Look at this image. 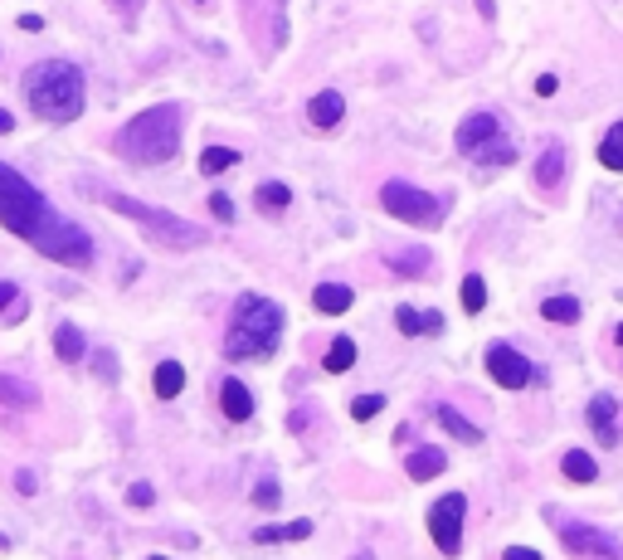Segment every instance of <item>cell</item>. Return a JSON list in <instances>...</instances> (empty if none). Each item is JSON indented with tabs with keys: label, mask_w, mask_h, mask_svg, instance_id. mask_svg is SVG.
Listing matches in <instances>:
<instances>
[{
	"label": "cell",
	"mask_w": 623,
	"mask_h": 560,
	"mask_svg": "<svg viewBox=\"0 0 623 560\" xmlns=\"http://www.w3.org/2000/svg\"><path fill=\"white\" fill-rule=\"evenodd\" d=\"M0 224H5L10 234H20V239H30L44 258H54V264H68V268L93 264L88 230L64 220V214H54L50 200L5 161H0Z\"/></svg>",
	"instance_id": "1"
},
{
	"label": "cell",
	"mask_w": 623,
	"mask_h": 560,
	"mask_svg": "<svg viewBox=\"0 0 623 560\" xmlns=\"http://www.w3.org/2000/svg\"><path fill=\"white\" fill-rule=\"evenodd\" d=\"M25 98L34 117H44V122H74L88 93H83V74L68 59H44V64L25 68Z\"/></svg>",
	"instance_id": "2"
},
{
	"label": "cell",
	"mask_w": 623,
	"mask_h": 560,
	"mask_svg": "<svg viewBox=\"0 0 623 560\" xmlns=\"http://www.w3.org/2000/svg\"><path fill=\"white\" fill-rule=\"evenodd\" d=\"M283 341V307L258 293H244L230 312V331H224V356L230 361H254V356H273Z\"/></svg>",
	"instance_id": "3"
},
{
	"label": "cell",
	"mask_w": 623,
	"mask_h": 560,
	"mask_svg": "<svg viewBox=\"0 0 623 560\" xmlns=\"http://www.w3.org/2000/svg\"><path fill=\"white\" fill-rule=\"evenodd\" d=\"M117 151L131 161H171L176 151H181V107L176 103H161V107H147V113H137L131 122L122 127V137H117Z\"/></svg>",
	"instance_id": "4"
},
{
	"label": "cell",
	"mask_w": 623,
	"mask_h": 560,
	"mask_svg": "<svg viewBox=\"0 0 623 560\" xmlns=\"http://www.w3.org/2000/svg\"><path fill=\"white\" fill-rule=\"evenodd\" d=\"M103 200H107V210L137 220L141 230H147L156 244H166V248H200L205 244V230H200V224L176 220V214H166V210H151V205H141V200L122 195V190H103Z\"/></svg>",
	"instance_id": "5"
},
{
	"label": "cell",
	"mask_w": 623,
	"mask_h": 560,
	"mask_svg": "<svg viewBox=\"0 0 623 560\" xmlns=\"http://www.w3.org/2000/svg\"><path fill=\"white\" fill-rule=\"evenodd\" d=\"M380 205H385L394 220L414 224V230H434V224H443V200L429 195V190H419V185H404V181L380 185Z\"/></svg>",
	"instance_id": "6"
},
{
	"label": "cell",
	"mask_w": 623,
	"mask_h": 560,
	"mask_svg": "<svg viewBox=\"0 0 623 560\" xmlns=\"http://www.w3.org/2000/svg\"><path fill=\"white\" fill-rule=\"evenodd\" d=\"M463 517H467V497L463 492H443L434 507H429V536L443 555L463 551Z\"/></svg>",
	"instance_id": "7"
},
{
	"label": "cell",
	"mask_w": 623,
	"mask_h": 560,
	"mask_svg": "<svg viewBox=\"0 0 623 560\" xmlns=\"http://www.w3.org/2000/svg\"><path fill=\"white\" fill-rule=\"evenodd\" d=\"M560 541L574 560H623L618 541L609 536L604 527H590V521H555Z\"/></svg>",
	"instance_id": "8"
},
{
	"label": "cell",
	"mask_w": 623,
	"mask_h": 560,
	"mask_svg": "<svg viewBox=\"0 0 623 560\" xmlns=\"http://www.w3.org/2000/svg\"><path fill=\"white\" fill-rule=\"evenodd\" d=\"M487 375L497 380L501 390H521V385H531V361L517 351V347H507V341H492L487 347Z\"/></svg>",
	"instance_id": "9"
},
{
	"label": "cell",
	"mask_w": 623,
	"mask_h": 560,
	"mask_svg": "<svg viewBox=\"0 0 623 560\" xmlns=\"http://www.w3.org/2000/svg\"><path fill=\"white\" fill-rule=\"evenodd\" d=\"M507 132H501V122L492 113H473V117H463V127H458V151L463 157H483L487 147H492V141H501Z\"/></svg>",
	"instance_id": "10"
},
{
	"label": "cell",
	"mask_w": 623,
	"mask_h": 560,
	"mask_svg": "<svg viewBox=\"0 0 623 560\" xmlns=\"http://www.w3.org/2000/svg\"><path fill=\"white\" fill-rule=\"evenodd\" d=\"M614 414H618V400H614V395H594V400H590V424H594V434L604 438L609 448H614L618 438H623V429L614 424Z\"/></svg>",
	"instance_id": "11"
},
{
	"label": "cell",
	"mask_w": 623,
	"mask_h": 560,
	"mask_svg": "<svg viewBox=\"0 0 623 560\" xmlns=\"http://www.w3.org/2000/svg\"><path fill=\"white\" fill-rule=\"evenodd\" d=\"M307 117H312V127H321V132H331V127L346 117V98L337 88H321L317 98H312V107H307Z\"/></svg>",
	"instance_id": "12"
},
{
	"label": "cell",
	"mask_w": 623,
	"mask_h": 560,
	"mask_svg": "<svg viewBox=\"0 0 623 560\" xmlns=\"http://www.w3.org/2000/svg\"><path fill=\"white\" fill-rule=\"evenodd\" d=\"M565 166H570L565 147H560V141H550L541 157H536V185H541V190H555L560 181H565Z\"/></svg>",
	"instance_id": "13"
},
{
	"label": "cell",
	"mask_w": 623,
	"mask_h": 560,
	"mask_svg": "<svg viewBox=\"0 0 623 560\" xmlns=\"http://www.w3.org/2000/svg\"><path fill=\"white\" fill-rule=\"evenodd\" d=\"M443 468H448V458H443V448H434V444L414 448V454L404 458V473H410L414 483H429V478H438Z\"/></svg>",
	"instance_id": "14"
},
{
	"label": "cell",
	"mask_w": 623,
	"mask_h": 560,
	"mask_svg": "<svg viewBox=\"0 0 623 560\" xmlns=\"http://www.w3.org/2000/svg\"><path fill=\"white\" fill-rule=\"evenodd\" d=\"M220 410L230 414L234 424L254 420V395H248V385H239V380H224V385H220Z\"/></svg>",
	"instance_id": "15"
},
{
	"label": "cell",
	"mask_w": 623,
	"mask_h": 560,
	"mask_svg": "<svg viewBox=\"0 0 623 560\" xmlns=\"http://www.w3.org/2000/svg\"><path fill=\"white\" fill-rule=\"evenodd\" d=\"M0 404H5V410H34V404H40V390L20 375H0Z\"/></svg>",
	"instance_id": "16"
},
{
	"label": "cell",
	"mask_w": 623,
	"mask_h": 560,
	"mask_svg": "<svg viewBox=\"0 0 623 560\" xmlns=\"http://www.w3.org/2000/svg\"><path fill=\"white\" fill-rule=\"evenodd\" d=\"M394 327L404 331V337H438L443 331V317L438 312H414V307H400V312H394Z\"/></svg>",
	"instance_id": "17"
},
{
	"label": "cell",
	"mask_w": 623,
	"mask_h": 560,
	"mask_svg": "<svg viewBox=\"0 0 623 560\" xmlns=\"http://www.w3.org/2000/svg\"><path fill=\"white\" fill-rule=\"evenodd\" d=\"M54 351H59V361H68V366H78L83 356H88V341H83V331L74 321H64V327L54 331Z\"/></svg>",
	"instance_id": "18"
},
{
	"label": "cell",
	"mask_w": 623,
	"mask_h": 560,
	"mask_svg": "<svg viewBox=\"0 0 623 560\" xmlns=\"http://www.w3.org/2000/svg\"><path fill=\"white\" fill-rule=\"evenodd\" d=\"M351 288H346V283H321L317 293H312V303H317V312H327V317H341L346 307H351Z\"/></svg>",
	"instance_id": "19"
},
{
	"label": "cell",
	"mask_w": 623,
	"mask_h": 560,
	"mask_svg": "<svg viewBox=\"0 0 623 560\" xmlns=\"http://www.w3.org/2000/svg\"><path fill=\"white\" fill-rule=\"evenodd\" d=\"M151 385H156V400H176L185 390L181 361H161V366H156V375H151Z\"/></svg>",
	"instance_id": "20"
},
{
	"label": "cell",
	"mask_w": 623,
	"mask_h": 560,
	"mask_svg": "<svg viewBox=\"0 0 623 560\" xmlns=\"http://www.w3.org/2000/svg\"><path fill=\"white\" fill-rule=\"evenodd\" d=\"M560 473H565L570 483H594L599 478V463H594V454H584V448H570L565 458H560Z\"/></svg>",
	"instance_id": "21"
},
{
	"label": "cell",
	"mask_w": 623,
	"mask_h": 560,
	"mask_svg": "<svg viewBox=\"0 0 623 560\" xmlns=\"http://www.w3.org/2000/svg\"><path fill=\"white\" fill-rule=\"evenodd\" d=\"M25 312H30L25 293H20L15 283L0 278V321H5V327H15V321H25Z\"/></svg>",
	"instance_id": "22"
},
{
	"label": "cell",
	"mask_w": 623,
	"mask_h": 560,
	"mask_svg": "<svg viewBox=\"0 0 623 560\" xmlns=\"http://www.w3.org/2000/svg\"><path fill=\"white\" fill-rule=\"evenodd\" d=\"M438 424L448 429L453 438H463V444H483V429H477V424H467L463 414L453 410V404H438Z\"/></svg>",
	"instance_id": "23"
},
{
	"label": "cell",
	"mask_w": 623,
	"mask_h": 560,
	"mask_svg": "<svg viewBox=\"0 0 623 560\" xmlns=\"http://www.w3.org/2000/svg\"><path fill=\"white\" fill-rule=\"evenodd\" d=\"M287 200H293V190H287L283 181H263V185L254 190V205H258L263 214H283Z\"/></svg>",
	"instance_id": "24"
},
{
	"label": "cell",
	"mask_w": 623,
	"mask_h": 560,
	"mask_svg": "<svg viewBox=\"0 0 623 560\" xmlns=\"http://www.w3.org/2000/svg\"><path fill=\"white\" fill-rule=\"evenodd\" d=\"M385 264L394 273H404V278H419V273H429V248H404V254H385Z\"/></svg>",
	"instance_id": "25"
},
{
	"label": "cell",
	"mask_w": 623,
	"mask_h": 560,
	"mask_svg": "<svg viewBox=\"0 0 623 560\" xmlns=\"http://www.w3.org/2000/svg\"><path fill=\"white\" fill-rule=\"evenodd\" d=\"M302 536H312V521H287V527H258L254 541L258 546H273V541H302Z\"/></svg>",
	"instance_id": "26"
},
{
	"label": "cell",
	"mask_w": 623,
	"mask_h": 560,
	"mask_svg": "<svg viewBox=\"0 0 623 560\" xmlns=\"http://www.w3.org/2000/svg\"><path fill=\"white\" fill-rule=\"evenodd\" d=\"M541 317L555 321V327H570V321H580V303H574V297H546Z\"/></svg>",
	"instance_id": "27"
},
{
	"label": "cell",
	"mask_w": 623,
	"mask_h": 560,
	"mask_svg": "<svg viewBox=\"0 0 623 560\" xmlns=\"http://www.w3.org/2000/svg\"><path fill=\"white\" fill-rule=\"evenodd\" d=\"M321 366H327L331 375L351 371V366H356V341H351V337H337V341L327 347V361H321Z\"/></svg>",
	"instance_id": "28"
},
{
	"label": "cell",
	"mask_w": 623,
	"mask_h": 560,
	"mask_svg": "<svg viewBox=\"0 0 623 560\" xmlns=\"http://www.w3.org/2000/svg\"><path fill=\"white\" fill-rule=\"evenodd\" d=\"M599 161H604L609 171H623V122H614L604 132V141H599Z\"/></svg>",
	"instance_id": "29"
},
{
	"label": "cell",
	"mask_w": 623,
	"mask_h": 560,
	"mask_svg": "<svg viewBox=\"0 0 623 560\" xmlns=\"http://www.w3.org/2000/svg\"><path fill=\"white\" fill-rule=\"evenodd\" d=\"M487 307V283L477 278V273H467L463 278V312H483Z\"/></svg>",
	"instance_id": "30"
},
{
	"label": "cell",
	"mask_w": 623,
	"mask_h": 560,
	"mask_svg": "<svg viewBox=\"0 0 623 560\" xmlns=\"http://www.w3.org/2000/svg\"><path fill=\"white\" fill-rule=\"evenodd\" d=\"M230 166H239V157H234L230 147H210L205 157H200V171H205V176H224Z\"/></svg>",
	"instance_id": "31"
},
{
	"label": "cell",
	"mask_w": 623,
	"mask_h": 560,
	"mask_svg": "<svg viewBox=\"0 0 623 560\" xmlns=\"http://www.w3.org/2000/svg\"><path fill=\"white\" fill-rule=\"evenodd\" d=\"M283 502V487L273 483V478H263V483H254V507H263V511H273Z\"/></svg>",
	"instance_id": "32"
},
{
	"label": "cell",
	"mask_w": 623,
	"mask_h": 560,
	"mask_svg": "<svg viewBox=\"0 0 623 560\" xmlns=\"http://www.w3.org/2000/svg\"><path fill=\"white\" fill-rule=\"evenodd\" d=\"M385 410V395H356L351 400V420H375Z\"/></svg>",
	"instance_id": "33"
},
{
	"label": "cell",
	"mask_w": 623,
	"mask_h": 560,
	"mask_svg": "<svg viewBox=\"0 0 623 560\" xmlns=\"http://www.w3.org/2000/svg\"><path fill=\"white\" fill-rule=\"evenodd\" d=\"M127 502H131V507H151V502H156L151 483H131V487H127Z\"/></svg>",
	"instance_id": "34"
},
{
	"label": "cell",
	"mask_w": 623,
	"mask_h": 560,
	"mask_svg": "<svg viewBox=\"0 0 623 560\" xmlns=\"http://www.w3.org/2000/svg\"><path fill=\"white\" fill-rule=\"evenodd\" d=\"M93 371H98L103 380H117V356L113 351H98V356H93Z\"/></svg>",
	"instance_id": "35"
},
{
	"label": "cell",
	"mask_w": 623,
	"mask_h": 560,
	"mask_svg": "<svg viewBox=\"0 0 623 560\" xmlns=\"http://www.w3.org/2000/svg\"><path fill=\"white\" fill-rule=\"evenodd\" d=\"M210 210H214V220H234V200L230 195H210Z\"/></svg>",
	"instance_id": "36"
},
{
	"label": "cell",
	"mask_w": 623,
	"mask_h": 560,
	"mask_svg": "<svg viewBox=\"0 0 623 560\" xmlns=\"http://www.w3.org/2000/svg\"><path fill=\"white\" fill-rule=\"evenodd\" d=\"M536 93H541V98H555V93H560V78H555V74H541V78H536Z\"/></svg>",
	"instance_id": "37"
},
{
	"label": "cell",
	"mask_w": 623,
	"mask_h": 560,
	"mask_svg": "<svg viewBox=\"0 0 623 560\" xmlns=\"http://www.w3.org/2000/svg\"><path fill=\"white\" fill-rule=\"evenodd\" d=\"M34 487H40V483H34V473H30V468H20V473H15V492L34 497Z\"/></svg>",
	"instance_id": "38"
},
{
	"label": "cell",
	"mask_w": 623,
	"mask_h": 560,
	"mask_svg": "<svg viewBox=\"0 0 623 560\" xmlns=\"http://www.w3.org/2000/svg\"><path fill=\"white\" fill-rule=\"evenodd\" d=\"M501 560H541V551H531V546H511Z\"/></svg>",
	"instance_id": "39"
},
{
	"label": "cell",
	"mask_w": 623,
	"mask_h": 560,
	"mask_svg": "<svg viewBox=\"0 0 623 560\" xmlns=\"http://www.w3.org/2000/svg\"><path fill=\"white\" fill-rule=\"evenodd\" d=\"M20 30L34 34V30H44V20H40V15H20Z\"/></svg>",
	"instance_id": "40"
},
{
	"label": "cell",
	"mask_w": 623,
	"mask_h": 560,
	"mask_svg": "<svg viewBox=\"0 0 623 560\" xmlns=\"http://www.w3.org/2000/svg\"><path fill=\"white\" fill-rule=\"evenodd\" d=\"M5 132H15V117H10L5 107H0V137H5Z\"/></svg>",
	"instance_id": "41"
},
{
	"label": "cell",
	"mask_w": 623,
	"mask_h": 560,
	"mask_svg": "<svg viewBox=\"0 0 623 560\" xmlns=\"http://www.w3.org/2000/svg\"><path fill=\"white\" fill-rule=\"evenodd\" d=\"M477 10H483V20H492V15H497V5H492V0H477Z\"/></svg>",
	"instance_id": "42"
},
{
	"label": "cell",
	"mask_w": 623,
	"mask_h": 560,
	"mask_svg": "<svg viewBox=\"0 0 623 560\" xmlns=\"http://www.w3.org/2000/svg\"><path fill=\"white\" fill-rule=\"evenodd\" d=\"M113 5H117V10H137V0H113Z\"/></svg>",
	"instance_id": "43"
},
{
	"label": "cell",
	"mask_w": 623,
	"mask_h": 560,
	"mask_svg": "<svg viewBox=\"0 0 623 560\" xmlns=\"http://www.w3.org/2000/svg\"><path fill=\"white\" fill-rule=\"evenodd\" d=\"M356 560H375V555H370V551H361V555H356Z\"/></svg>",
	"instance_id": "44"
},
{
	"label": "cell",
	"mask_w": 623,
	"mask_h": 560,
	"mask_svg": "<svg viewBox=\"0 0 623 560\" xmlns=\"http://www.w3.org/2000/svg\"><path fill=\"white\" fill-rule=\"evenodd\" d=\"M618 341H623V321H618Z\"/></svg>",
	"instance_id": "45"
},
{
	"label": "cell",
	"mask_w": 623,
	"mask_h": 560,
	"mask_svg": "<svg viewBox=\"0 0 623 560\" xmlns=\"http://www.w3.org/2000/svg\"><path fill=\"white\" fill-rule=\"evenodd\" d=\"M151 560H166V555H151Z\"/></svg>",
	"instance_id": "46"
}]
</instances>
